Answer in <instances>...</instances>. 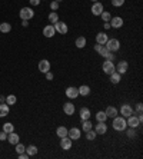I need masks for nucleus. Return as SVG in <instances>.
I'll use <instances>...</instances> for the list:
<instances>
[{
    "instance_id": "f257e3e1",
    "label": "nucleus",
    "mask_w": 143,
    "mask_h": 159,
    "mask_svg": "<svg viewBox=\"0 0 143 159\" xmlns=\"http://www.w3.org/2000/svg\"><path fill=\"white\" fill-rule=\"evenodd\" d=\"M112 126H113L115 130L122 132V130H125L127 126L126 119H125L123 116H115V118H113V122H112Z\"/></svg>"
},
{
    "instance_id": "f03ea898",
    "label": "nucleus",
    "mask_w": 143,
    "mask_h": 159,
    "mask_svg": "<svg viewBox=\"0 0 143 159\" xmlns=\"http://www.w3.org/2000/svg\"><path fill=\"white\" fill-rule=\"evenodd\" d=\"M19 16H20L22 20H30V19H33V16H34V12H33L32 7H23V9H20Z\"/></svg>"
},
{
    "instance_id": "7ed1b4c3",
    "label": "nucleus",
    "mask_w": 143,
    "mask_h": 159,
    "mask_svg": "<svg viewBox=\"0 0 143 159\" xmlns=\"http://www.w3.org/2000/svg\"><path fill=\"white\" fill-rule=\"evenodd\" d=\"M104 46L110 52H117L120 49V42L117 39H107V42L104 43Z\"/></svg>"
},
{
    "instance_id": "20e7f679",
    "label": "nucleus",
    "mask_w": 143,
    "mask_h": 159,
    "mask_svg": "<svg viewBox=\"0 0 143 159\" xmlns=\"http://www.w3.org/2000/svg\"><path fill=\"white\" fill-rule=\"evenodd\" d=\"M102 69L106 75H112L113 72H116V67L113 64V60H104L103 64H102Z\"/></svg>"
},
{
    "instance_id": "39448f33",
    "label": "nucleus",
    "mask_w": 143,
    "mask_h": 159,
    "mask_svg": "<svg viewBox=\"0 0 143 159\" xmlns=\"http://www.w3.org/2000/svg\"><path fill=\"white\" fill-rule=\"evenodd\" d=\"M126 123L129 127H135V129L140 126V120L137 118V115H130V116H127Z\"/></svg>"
},
{
    "instance_id": "423d86ee",
    "label": "nucleus",
    "mask_w": 143,
    "mask_h": 159,
    "mask_svg": "<svg viewBox=\"0 0 143 159\" xmlns=\"http://www.w3.org/2000/svg\"><path fill=\"white\" fill-rule=\"evenodd\" d=\"M55 30H56V33H60V34H66L67 33V30H69V27H67V24L64 23V22H56L55 24Z\"/></svg>"
},
{
    "instance_id": "0eeeda50",
    "label": "nucleus",
    "mask_w": 143,
    "mask_h": 159,
    "mask_svg": "<svg viewBox=\"0 0 143 159\" xmlns=\"http://www.w3.org/2000/svg\"><path fill=\"white\" fill-rule=\"evenodd\" d=\"M72 141L69 136H64V138H60V148L63 149V151H69L72 149Z\"/></svg>"
},
{
    "instance_id": "6e6552de",
    "label": "nucleus",
    "mask_w": 143,
    "mask_h": 159,
    "mask_svg": "<svg viewBox=\"0 0 143 159\" xmlns=\"http://www.w3.org/2000/svg\"><path fill=\"white\" fill-rule=\"evenodd\" d=\"M110 27H113V29H120L122 26H123V19L120 16H115L110 19Z\"/></svg>"
},
{
    "instance_id": "1a4fd4ad",
    "label": "nucleus",
    "mask_w": 143,
    "mask_h": 159,
    "mask_svg": "<svg viewBox=\"0 0 143 159\" xmlns=\"http://www.w3.org/2000/svg\"><path fill=\"white\" fill-rule=\"evenodd\" d=\"M80 129H77V127H72V129H67V136L70 138L72 141H77L80 138Z\"/></svg>"
},
{
    "instance_id": "9d476101",
    "label": "nucleus",
    "mask_w": 143,
    "mask_h": 159,
    "mask_svg": "<svg viewBox=\"0 0 143 159\" xmlns=\"http://www.w3.org/2000/svg\"><path fill=\"white\" fill-rule=\"evenodd\" d=\"M116 67V72L117 73H120V75H125L127 72V69H129V64H127L126 60H122V62H119V63L115 66Z\"/></svg>"
},
{
    "instance_id": "9b49d317",
    "label": "nucleus",
    "mask_w": 143,
    "mask_h": 159,
    "mask_svg": "<svg viewBox=\"0 0 143 159\" xmlns=\"http://www.w3.org/2000/svg\"><path fill=\"white\" fill-rule=\"evenodd\" d=\"M95 132L97 135H104L107 132V125L104 122H97V125L95 126Z\"/></svg>"
},
{
    "instance_id": "f8f14e48",
    "label": "nucleus",
    "mask_w": 143,
    "mask_h": 159,
    "mask_svg": "<svg viewBox=\"0 0 143 159\" xmlns=\"http://www.w3.org/2000/svg\"><path fill=\"white\" fill-rule=\"evenodd\" d=\"M102 12H103V4H102L100 1H95L93 6H92V13H93L95 16H100Z\"/></svg>"
},
{
    "instance_id": "ddd939ff",
    "label": "nucleus",
    "mask_w": 143,
    "mask_h": 159,
    "mask_svg": "<svg viewBox=\"0 0 143 159\" xmlns=\"http://www.w3.org/2000/svg\"><path fill=\"white\" fill-rule=\"evenodd\" d=\"M66 96H67L69 99H76V97L79 96V90H77V88L69 86V88L66 89Z\"/></svg>"
},
{
    "instance_id": "4468645a",
    "label": "nucleus",
    "mask_w": 143,
    "mask_h": 159,
    "mask_svg": "<svg viewBox=\"0 0 143 159\" xmlns=\"http://www.w3.org/2000/svg\"><path fill=\"white\" fill-rule=\"evenodd\" d=\"M120 115H122L123 118H127V116L133 115V109H132V106H130V105H123V106L120 108Z\"/></svg>"
},
{
    "instance_id": "2eb2a0df",
    "label": "nucleus",
    "mask_w": 143,
    "mask_h": 159,
    "mask_svg": "<svg viewBox=\"0 0 143 159\" xmlns=\"http://www.w3.org/2000/svg\"><path fill=\"white\" fill-rule=\"evenodd\" d=\"M55 26L53 24H47V26H45V29H43V34L46 36V37H53L55 36Z\"/></svg>"
},
{
    "instance_id": "dca6fc26",
    "label": "nucleus",
    "mask_w": 143,
    "mask_h": 159,
    "mask_svg": "<svg viewBox=\"0 0 143 159\" xmlns=\"http://www.w3.org/2000/svg\"><path fill=\"white\" fill-rule=\"evenodd\" d=\"M39 70L42 73H46V72L50 70V62L46 60V59H43V60H40L39 62Z\"/></svg>"
},
{
    "instance_id": "f3484780",
    "label": "nucleus",
    "mask_w": 143,
    "mask_h": 159,
    "mask_svg": "<svg viewBox=\"0 0 143 159\" xmlns=\"http://www.w3.org/2000/svg\"><path fill=\"white\" fill-rule=\"evenodd\" d=\"M74 111H76V108H74V105L72 103V102H66V103L63 105V112L66 113V115H73L74 113Z\"/></svg>"
},
{
    "instance_id": "a211bd4d",
    "label": "nucleus",
    "mask_w": 143,
    "mask_h": 159,
    "mask_svg": "<svg viewBox=\"0 0 143 159\" xmlns=\"http://www.w3.org/2000/svg\"><path fill=\"white\" fill-rule=\"evenodd\" d=\"M107 39H109V36L104 32H100L96 34V43H99V45H104L107 42Z\"/></svg>"
},
{
    "instance_id": "6ab92c4d",
    "label": "nucleus",
    "mask_w": 143,
    "mask_h": 159,
    "mask_svg": "<svg viewBox=\"0 0 143 159\" xmlns=\"http://www.w3.org/2000/svg\"><path fill=\"white\" fill-rule=\"evenodd\" d=\"M104 113H106V116L107 118H110V119H113L115 116H117V113H119V111L115 108V106H109L106 111H104Z\"/></svg>"
},
{
    "instance_id": "aec40b11",
    "label": "nucleus",
    "mask_w": 143,
    "mask_h": 159,
    "mask_svg": "<svg viewBox=\"0 0 143 159\" xmlns=\"http://www.w3.org/2000/svg\"><path fill=\"white\" fill-rule=\"evenodd\" d=\"M9 112H10V106H9L7 103H1L0 105V118L7 116Z\"/></svg>"
},
{
    "instance_id": "412c9836",
    "label": "nucleus",
    "mask_w": 143,
    "mask_h": 159,
    "mask_svg": "<svg viewBox=\"0 0 143 159\" xmlns=\"http://www.w3.org/2000/svg\"><path fill=\"white\" fill-rule=\"evenodd\" d=\"M7 139H9V143H12V145H16V143H19V141H20L19 135L15 133V132H10L7 135Z\"/></svg>"
},
{
    "instance_id": "4be33fe9",
    "label": "nucleus",
    "mask_w": 143,
    "mask_h": 159,
    "mask_svg": "<svg viewBox=\"0 0 143 159\" xmlns=\"http://www.w3.org/2000/svg\"><path fill=\"white\" fill-rule=\"evenodd\" d=\"M90 109L89 108H82L80 109V118H82V120H86V119H90Z\"/></svg>"
},
{
    "instance_id": "5701e85b",
    "label": "nucleus",
    "mask_w": 143,
    "mask_h": 159,
    "mask_svg": "<svg viewBox=\"0 0 143 159\" xmlns=\"http://www.w3.org/2000/svg\"><path fill=\"white\" fill-rule=\"evenodd\" d=\"M110 76V82L113 83V85H117L120 82V79H122V75L120 73H117V72H113L112 75H109Z\"/></svg>"
},
{
    "instance_id": "b1692460",
    "label": "nucleus",
    "mask_w": 143,
    "mask_h": 159,
    "mask_svg": "<svg viewBox=\"0 0 143 159\" xmlns=\"http://www.w3.org/2000/svg\"><path fill=\"white\" fill-rule=\"evenodd\" d=\"M77 90H79L80 96H89V93H90V88H89L88 85H82Z\"/></svg>"
},
{
    "instance_id": "393cba45",
    "label": "nucleus",
    "mask_w": 143,
    "mask_h": 159,
    "mask_svg": "<svg viewBox=\"0 0 143 159\" xmlns=\"http://www.w3.org/2000/svg\"><path fill=\"white\" fill-rule=\"evenodd\" d=\"M74 45L77 46V49H83L85 46H86V37H83V36L77 37V39H76V42H74Z\"/></svg>"
},
{
    "instance_id": "a878e982",
    "label": "nucleus",
    "mask_w": 143,
    "mask_h": 159,
    "mask_svg": "<svg viewBox=\"0 0 143 159\" xmlns=\"http://www.w3.org/2000/svg\"><path fill=\"white\" fill-rule=\"evenodd\" d=\"M82 129H83L85 132H88V130H90V129H93V125H92L90 119L82 120Z\"/></svg>"
},
{
    "instance_id": "bb28decb",
    "label": "nucleus",
    "mask_w": 143,
    "mask_h": 159,
    "mask_svg": "<svg viewBox=\"0 0 143 159\" xmlns=\"http://www.w3.org/2000/svg\"><path fill=\"white\" fill-rule=\"evenodd\" d=\"M56 135L59 136V138H64V136H67V129L66 126H59L56 129Z\"/></svg>"
},
{
    "instance_id": "cd10ccee",
    "label": "nucleus",
    "mask_w": 143,
    "mask_h": 159,
    "mask_svg": "<svg viewBox=\"0 0 143 159\" xmlns=\"http://www.w3.org/2000/svg\"><path fill=\"white\" fill-rule=\"evenodd\" d=\"M3 132H6V133H10V132H15V126H13V123H10V122H6L4 125H3Z\"/></svg>"
},
{
    "instance_id": "c85d7f7f",
    "label": "nucleus",
    "mask_w": 143,
    "mask_h": 159,
    "mask_svg": "<svg viewBox=\"0 0 143 159\" xmlns=\"http://www.w3.org/2000/svg\"><path fill=\"white\" fill-rule=\"evenodd\" d=\"M10 30H12V24L10 23H6V22L0 23V32L1 33H9Z\"/></svg>"
},
{
    "instance_id": "c756f323",
    "label": "nucleus",
    "mask_w": 143,
    "mask_h": 159,
    "mask_svg": "<svg viewBox=\"0 0 143 159\" xmlns=\"http://www.w3.org/2000/svg\"><path fill=\"white\" fill-rule=\"evenodd\" d=\"M26 153H27L29 156H33V155H36V153H37V146H34V145H30V146H27V148H26Z\"/></svg>"
},
{
    "instance_id": "7c9ffc66",
    "label": "nucleus",
    "mask_w": 143,
    "mask_h": 159,
    "mask_svg": "<svg viewBox=\"0 0 143 159\" xmlns=\"http://www.w3.org/2000/svg\"><path fill=\"white\" fill-rule=\"evenodd\" d=\"M96 119H97V122H106L107 116H106V113H104V112L99 111L97 113H96Z\"/></svg>"
},
{
    "instance_id": "2f4dec72",
    "label": "nucleus",
    "mask_w": 143,
    "mask_h": 159,
    "mask_svg": "<svg viewBox=\"0 0 143 159\" xmlns=\"http://www.w3.org/2000/svg\"><path fill=\"white\" fill-rule=\"evenodd\" d=\"M96 136H97V133H96L93 129H90V130L86 132V139H88V141H95Z\"/></svg>"
},
{
    "instance_id": "473e14b6",
    "label": "nucleus",
    "mask_w": 143,
    "mask_h": 159,
    "mask_svg": "<svg viewBox=\"0 0 143 159\" xmlns=\"http://www.w3.org/2000/svg\"><path fill=\"white\" fill-rule=\"evenodd\" d=\"M47 19H49V22H50V23H56V22H59V15H57L56 12H52V13L49 15Z\"/></svg>"
},
{
    "instance_id": "72a5a7b5",
    "label": "nucleus",
    "mask_w": 143,
    "mask_h": 159,
    "mask_svg": "<svg viewBox=\"0 0 143 159\" xmlns=\"http://www.w3.org/2000/svg\"><path fill=\"white\" fill-rule=\"evenodd\" d=\"M17 102V97L15 95H9L6 97V103H9V106H12V105H15Z\"/></svg>"
},
{
    "instance_id": "f704fd0d",
    "label": "nucleus",
    "mask_w": 143,
    "mask_h": 159,
    "mask_svg": "<svg viewBox=\"0 0 143 159\" xmlns=\"http://www.w3.org/2000/svg\"><path fill=\"white\" fill-rule=\"evenodd\" d=\"M126 135H127V138H130V139L136 138V129L135 127H129L126 130Z\"/></svg>"
},
{
    "instance_id": "c9c22d12",
    "label": "nucleus",
    "mask_w": 143,
    "mask_h": 159,
    "mask_svg": "<svg viewBox=\"0 0 143 159\" xmlns=\"http://www.w3.org/2000/svg\"><path fill=\"white\" fill-rule=\"evenodd\" d=\"M100 16H102V20H103V22H110V19H112V15L110 13H109V12H102V15H100Z\"/></svg>"
},
{
    "instance_id": "e433bc0d",
    "label": "nucleus",
    "mask_w": 143,
    "mask_h": 159,
    "mask_svg": "<svg viewBox=\"0 0 143 159\" xmlns=\"http://www.w3.org/2000/svg\"><path fill=\"white\" fill-rule=\"evenodd\" d=\"M16 152L17 153H23V152H26V146L22 145V143H16Z\"/></svg>"
},
{
    "instance_id": "4c0bfd02",
    "label": "nucleus",
    "mask_w": 143,
    "mask_h": 159,
    "mask_svg": "<svg viewBox=\"0 0 143 159\" xmlns=\"http://www.w3.org/2000/svg\"><path fill=\"white\" fill-rule=\"evenodd\" d=\"M123 4H125V0H112V6H115V7H120Z\"/></svg>"
},
{
    "instance_id": "58836bf2",
    "label": "nucleus",
    "mask_w": 143,
    "mask_h": 159,
    "mask_svg": "<svg viewBox=\"0 0 143 159\" xmlns=\"http://www.w3.org/2000/svg\"><path fill=\"white\" fill-rule=\"evenodd\" d=\"M103 57L106 59V60H113V59H115V55H113V52H110V50H109V52H107Z\"/></svg>"
},
{
    "instance_id": "ea45409f",
    "label": "nucleus",
    "mask_w": 143,
    "mask_h": 159,
    "mask_svg": "<svg viewBox=\"0 0 143 159\" xmlns=\"http://www.w3.org/2000/svg\"><path fill=\"white\" fill-rule=\"evenodd\" d=\"M50 9H52V10H53V12H56V10H57V9H59V3H57V1H56V0H53V1H52V3H50Z\"/></svg>"
},
{
    "instance_id": "a19ab883",
    "label": "nucleus",
    "mask_w": 143,
    "mask_h": 159,
    "mask_svg": "<svg viewBox=\"0 0 143 159\" xmlns=\"http://www.w3.org/2000/svg\"><path fill=\"white\" fill-rule=\"evenodd\" d=\"M142 111H143L142 103H137V106H136V113H137V115H140V113H142Z\"/></svg>"
},
{
    "instance_id": "79ce46f5",
    "label": "nucleus",
    "mask_w": 143,
    "mask_h": 159,
    "mask_svg": "<svg viewBox=\"0 0 143 159\" xmlns=\"http://www.w3.org/2000/svg\"><path fill=\"white\" fill-rule=\"evenodd\" d=\"M107 52H109V50H107V48H106V46L103 45V48L100 49V52H99V53H100V56H104L106 53H107Z\"/></svg>"
},
{
    "instance_id": "37998d69",
    "label": "nucleus",
    "mask_w": 143,
    "mask_h": 159,
    "mask_svg": "<svg viewBox=\"0 0 143 159\" xmlns=\"http://www.w3.org/2000/svg\"><path fill=\"white\" fill-rule=\"evenodd\" d=\"M6 139H7V133L1 130V132H0V141H6Z\"/></svg>"
},
{
    "instance_id": "c03bdc74",
    "label": "nucleus",
    "mask_w": 143,
    "mask_h": 159,
    "mask_svg": "<svg viewBox=\"0 0 143 159\" xmlns=\"http://www.w3.org/2000/svg\"><path fill=\"white\" fill-rule=\"evenodd\" d=\"M45 75H46V79H47V80H53V73H52V72H50V70H49V72H46Z\"/></svg>"
},
{
    "instance_id": "a18cd8bd",
    "label": "nucleus",
    "mask_w": 143,
    "mask_h": 159,
    "mask_svg": "<svg viewBox=\"0 0 143 159\" xmlns=\"http://www.w3.org/2000/svg\"><path fill=\"white\" fill-rule=\"evenodd\" d=\"M30 156L26 153V152H23V153H19V159H29Z\"/></svg>"
},
{
    "instance_id": "49530a36",
    "label": "nucleus",
    "mask_w": 143,
    "mask_h": 159,
    "mask_svg": "<svg viewBox=\"0 0 143 159\" xmlns=\"http://www.w3.org/2000/svg\"><path fill=\"white\" fill-rule=\"evenodd\" d=\"M29 1H30L32 6H39L40 4V0H29Z\"/></svg>"
},
{
    "instance_id": "de8ad7c7",
    "label": "nucleus",
    "mask_w": 143,
    "mask_h": 159,
    "mask_svg": "<svg viewBox=\"0 0 143 159\" xmlns=\"http://www.w3.org/2000/svg\"><path fill=\"white\" fill-rule=\"evenodd\" d=\"M102 48H103V45H99V43H96V45H95V50L97 52V53L100 52V49H102Z\"/></svg>"
},
{
    "instance_id": "09e8293b",
    "label": "nucleus",
    "mask_w": 143,
    "mask_h": 159,
    "mask_svg": "<svg viewBox=\"0 0 143 159\" xmlns=\"http://www.w3.org/2000/svg\"><path fill=\"white\" fill-rule=\"evenodd\" d=\"M22 24H23V27H27L29 26V20H22Z\"/></svg>"
},
{
    "instance_id": "8fccbe9b",
    "label": "nucleus",
    "mask_w": 143,
    "mask_h": 159,
    "mask_svg": "<svg viewBox=\"0 0 143 159\" xmlns=\"http://www.w3.org/2000/svg\"><path fill=\"white\" fill-rule=\"evenodd\" d=\"M104 29H106V30H107V29H110V23H109V22H104Z\"/></svg>"
},
{
    "instance_id": "3c124183",
    "label": "nucleus",
    "mask_w": 143,
    "mask_h": 159,
    "mask_svg": "<svg viewBox=\"0 0 143 159\" xmlns=\"http://www.w3.org/2000/svg\"><path fill=\"white\" fill-rule=\"evenodd\" d=\"M0 102H1V103L6 102V97H4V96H0Z\"/></svg>"
},
{
    "instance_id": "603ef678",
    "label": "nucleus",
    "mask_w": 143,
    "mask_h": 159,
    "mask_svg": "<svg viewBox=\"0 0 143 159\" xmlns=\"http://www.w3.org/2000/svg\"><path fill=\"white\" fill-rule=\"evenodd\" d=\"M56 1H57V3H60V1H62V0H56Z\"/></svg>"
},
{
    "instance_id": "864d4df0",
    "label": "nucleus",
    "mask_w": 143,
    "mask_h": 159,
    "mask_svg": "<svg viewBox=\"0 0 143 159\" xmlns=\"http://www.w3.org/2000/svg\"><path fill=\"white\" fill-rule=\"evenodd\" d=\"M92 1H93V3H95V1H97V0H92Z\"/></svg>"
}]
</instances>
